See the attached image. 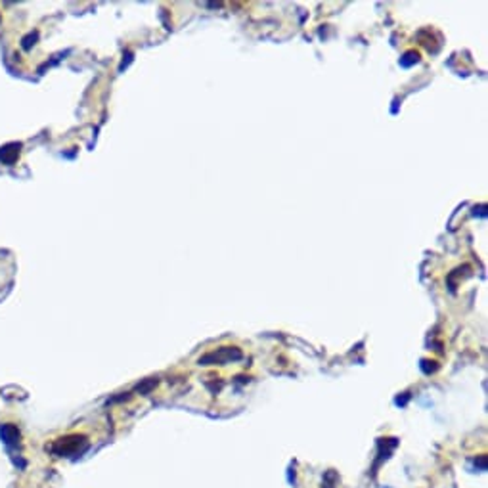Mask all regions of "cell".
I'll list each match as a JSON object with an SVG mask.
<instances>
[{"label":"cell","mask_w":488,"mask_h":488,"mask_svg":"<svg viewBox=\"0 0 488 488\" xmlns=\"http://www.w3.org/2000/svg\"><path fill=\"white\" fill-rule=\"evenodd\" d=\"M2 437H4L6 444H14V442L20 439V433H18V429H16V427L6 425V427L2 429Z\"/></svg>","instance_id":"6da1fadb"}]
</instances>
